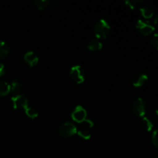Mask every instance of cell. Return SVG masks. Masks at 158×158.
I'll use <instances>...</instances> for the list:
<instances>
[{
    "label": "cell",
    "instance_id": "cell-7",
    "mask_svg": "<svg viewBox=\"0 0 158 158\" xmlns=\"http://www.w3.org/2000/svg\"><path fill=\"white\" fill-rule=\"evenodd\" d=\"M136 27L138 29L139 32L143 35H149L150 34L152 33L154 31V29H155L154 26H153L152 25L150 24L149 23L143 21V20L141 19H139L138 21L137 22Z\"/></svg>",
    "mask_w": 158,
    "mask_h": 158
},
{
    "label": "cell",
    "instance_id": "cell-25",
    "mask_svg": "<svg viewBox=\"0 0 158 158\" xmlns=\"http://www.w3.org/2000/svg\"><path fill=\"white\" fill-rule=\"evenodd\" d=\"M154 24H156V25H158V14H157V15H156V17H155V18H154Z\"/></svg>",
    "mask_w": 158,
    "mask_h": 158
},
{
    "label": "cell",
    "instance_id": "cell-11",
    "mask_svg": "<svg viewBox=\"0 0 158 158\" xmlns=\"http://www.w3.org/2000/svg\"><path fill=\"white\" fill-rule=\"evenodd\" d=\"M22 90H23V86L17 80H14L12 82L10 85V92L13 94V96L21 94Z\"/></svg>",
    "mask_w": 158,
    "mask_h": 158
},
{
    "label": "cell",
    "instance_id": "cell-17",
    "mask_svg": "<svg viewBox=\"0 0 158 158\" xmlns=\"http://www.w3.org/2000/svg\"><path fill=\"white\" fill-rule=\"evenodd\" d=\"M124 2L131 9H135L140 7L143 4V2L142 0H126Z\"/></svg>",
    "mask_w": 158,
    "mask_h": 158
},
{
    "label": "cell",
    "instance_id": "cell-15",
    "mask_svg": "<svg viewBox=\"0 0 158 158\" xmlns=\"http://www.w3.org/2000/svg\"><path fill=\"white\" fill-rule=\"evenodd\" d=\"M9 51L10 49L6 43L4 41H0V59L6 57L9 53Z\"/></svg>",
    "mask_w": 158,
    "mask_h": 158
},
{
    "label": "cell",
    "instance_id": "cell-1",
    "mask_svg": "<svg viewBox=\"0 0 158 158\" xmlns=\"http://www.w3.org/2000/svg\"><path fill=\"white\" fill-rule=\"evenodd\" d=\"M110 32V26L106 20L101 19L94 26V33L98 39H106Z\"/></svg>",
    "mask_w": 158,
    "mask_h": 158
},
{
    "label": "cell",
    "instance_id": "cell-8",
    "mask_svg": "<svg viewBox=\"0 0 158 158\" xmlns=\"http://www.w3.org/2000/svg\"><path fill=\"white\" fill-rule=\"evenodd\" d=\"M148 80V77L146 74L140 73L137 74L135 77H134L132 81L133 86H135V87H140V86H143V85H145L147 83Z\"/></svg>",
    "mask_w": 158,
    "mask_h": 158
},
{
    "label": "cell",
    "instance_id": "cell-16",
    "mask_svg": "<svg viewBox=\"0 0 158 158\" xmlns=\"http://www.w3.org/2000/svg\"><path fill=\"white\" fill-rule=\"evenodd\" d=\"M141 125L142 127H143V129L146 130L148 132L152 131L153 128H154V124L152 123L151 120L146 117H143V118H142Z\"/></svg>",
    "mask_w": 158,
    "mask_h": 158
},
{
    "label": "cell",
    "instance_id": "cell-20",
    "mask_svg": "<svg viewBox=\"0 0 158 158\" xmlns=\"http://www.w3.org/2000/svg\"><path fill=\"white\" fill-rule=\"evenodd\" d=\"M151 44L154 49L158 50V33H155L153 35L151 39Z\"/></svg>",
    "mask_w": 158,
    "mask_h": 158
},
{
    "label": "cell",
    "instance_id": "cell-2",
    "mask_svg": "<svg viewBox=\"0 0 158 158\" xmlns=\"http://www.w3.org/2000/svg\"><path fill=\"white\" fill-rule=\"evenodd\" d=\"M58 132L63 137H70L77 133V128L73 123H64L60 125Z\"/></svg>",
    "mask_w": 158,
    "mask_h": 158
},
{
    "label": "cell",
    "instance_id": "cell-10",
    "mask_svg": "<svg viewBox=\"0 0 158 158\" xmlns=\"http://www.w3.org/2000/svg\"><path fill=\"white\" fill-rule=\"evenodd\" d=\"M33 3L36 6V8H38L40 10H43L46 8L52 7L56 5V2H51L49 0H35L33 1Z\"/></svg>",
    "mask_w": 158,
    "mask_h": 158
},
{
    "label": "cell",
    "instance_id": "cell-22",
    "mask_svg": "<svg viewBox=\"0 0 158 158\" xmlns=\"http://www.w3.org/2000/svg\"><path fill=\"white\" fill-rule=\"evenodd\" d=\"M82 123H83V124L85 125V127H88V128L93 127L94 125V122H93L92 120H89V119H86V120H85Z\"/></svg>",
    "mask_w": 158,
    "mask_h": 158
},
{
    "label": "cell",
    "instance_id": "cell-9",
    "mask_svg": "<svg viewBox=\"0 0 158 158\" xmlns=\"http://www.w3.org/2000/svg\"><path fill=\"white\" fill-rule=\"evenodd\" d=\"M24 60L30 66H34L38 63L39 58L36 54L32 51H29L24 56Z\"/></svg>",
    "mask_w": 158,
    "mask_h": 158
},
{
    "label": "cell",
    "instance_id": "cell-4",
    "mask_svg": "<svg viewBox=\"0 0 158 158\" xmlns=\"http://www.w3.org/2000/svg\"><path fill=\"white\" fill-rule=\"evenodd\" d=\"M133 114L137 117H143L146 114V104L142 98H137L132 105Z\"/></svg>",
    "mask_w": 158,
    "mask_h": 158
},
{
    "label": "cell",
    "instance_id": "cell-21",
    "mask_svg": "<svg viewBox=\"0 0 158 158\" xmlns=\"http://www.w3.org/2000/svg\"><path fill=\"white\" fill-rule=\"evenodd\" d=\"M152 142L156 148L158 149V130L154 131L152 134Z\"/></svg>",
    "mask_w": 158,
    "mask_h": 158
},
{
    "label": "cell",
    "instance_id": "cell-18",
    "mask_svg": "<svg viewBox=\"0 0 158 158\" xmlns=\"http://www.w3.org/2000/svg\"><path fill=\"white\" fill-rule=\"evenodd\" d=\"M25 113H26V116L31 119H35L38 117V111L33 107L31 106H28L26 110H25Z\"/></svg>",
    "mask_w": 158,
    "mask_h": 158
},
{
    "label": "cell",
    "instance_id": "cell-24",
    "mask_svg": "<svg viewBox=\"0 0 158 158\" xmlns=\"http://www.w3.org/2000/svg\"><path fill=\"white\" fill-rule=\"evenodd\" d=\"M154 117H155V120L158 123V110H155V113H154Z\"/></svg>",
    "mask_w": 158,
    "mask_h": 158
},
{
    "label": "cell",
    "instance_id": "cell-23",
    "mask_svg": "<svg viewBox=\"0 0 158 158\" xmlns=\"http://www.w3.org/2000/svg\"><path fill=\"white\" fill-rule=\"evenodd\" d=\"M5 73H6V68H5L4 64L0 63V77L4 76Z\"/></svg>",
    "mask_w": 158,
    "mask_h": 158
},
{
    "label": "cell",
    "instance_id": "cell-12",
    "mask_svg": "<svg viewBox=\"0 0 158 158\" xmlns=\"http://www.w3.org/2000/svg\"><path fill=\"white\" fill-rule=\"evenodd\" d=\"M142 16L145 19H151L154 16V10L151 6H143L140 9Z\"/></svg>",
    "mask_w": 158,
    "mask_h": 158
},
{
    "label": "cell",
    "instance_id": "cell-6",
    "mask_svg": "<svg viewBox=\"0 0 158 158\" xmlns=\"http://www.w3.org/2000/svg\"><path fill=\"white\" fill-rule=\"evenodd\" d=\"M86 116H87L86 110L80 105L76 106L71 114L72 119L77 123H83L86 119Z\"/></svg>",
    "mask_w": 158,
    "mask_h": 158
},
{
    "label": "cell",
    "instance_id": "cell-5",
    "mask_svg": "<svg viewBox=\"0 0 158 158\" xmlns=\"http://www.w3.org/2000/svg\"><path fill=\"white\" fill-rule=\"evenodd\" d=\"M11 101L15 110H26L29 106V100L22 94L12 96Z\"/></svg>",
    "mask_w": 158,
    "mask_h": 158
},
{
    "label": "cell",
    "instance_id": "cell-3",
    "mask_svg": "<svg viewBox=\"0 0 158 158\" xmlns=\"http://www.w3.org/2000/svg\"><path fill=\"white\" fill-rule=\"evenodd\" d=\"M69 77L73 81L75 82L76 83H78V84L83 83L85 80L83 69L79 65L71 67L70 70H69Z\"/></svg>",
    "mask_w": 158,
    "mask_h": 158
},
{
    "label": "cell",
    "instance_id": "cell-13",
    "mask_svg": "<svg viewBox=\"0 0 158 158\" xmlns=\"http://www.w3.org/2000/svg\"><path fill=\"white\" fill-rule=\"evenodd\" d=\"M86 47L89 51L94 52V51L100 50L103 48V44L101 42L98 41V40H92L86 45Z\"/></svg>",
    "mask_w": 158,
    "mask_h": 158
},
{
    "label": "cell",
    "instance_id": "cell-19",
    "mask_svg": "<svg viewBox=\"0 0 158 158\" xmlns=\"http://www.w3.org/2000/svg\"><path fill=\"white\" fill-rule=\"evenodd\" d=\"M77 134L80 136V137H82L84 140H89L91 137V134L89 133V131L85 129H80L79 131H77Z\"/></svg>",
    "mask_w": 158,
    "mask_h": 158
},
{
    "label": "cell",
    "instance_id": "cell-14",
    "mask_svg": "<svg viewBox=\"0 0 158 158\" xmlns=\"http://www.w3.org/2000/svg\"><path fill=\"white\" fill-rule=\"evenodd\" d=\"M10 93V84L7 82L0 81V97H4Z\"/></svg>",
    "mask_w": 158,
    "mask_h": 158
}]
</instances>
